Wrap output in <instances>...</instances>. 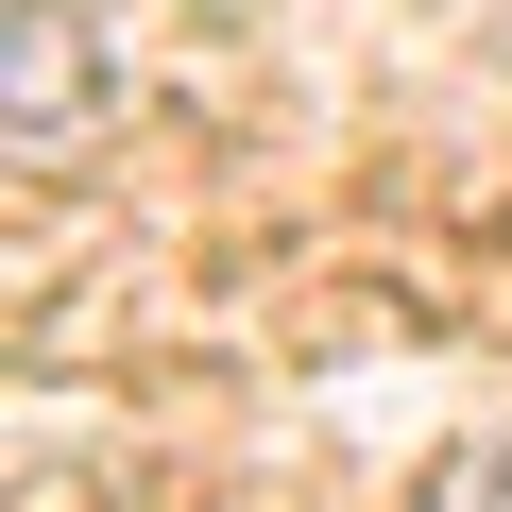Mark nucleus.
Listing matches in <instances>:
<instances>
[{"mask_svg": "<svg viewBox=\"0 0 512 512\" xmlns=\"http://www.w3.org/2000/svg\"><path fill=\"white\" fill-rule=\"evenodd\" d=\"M69 86H86L69 18H52V0H18V137H52V120H69Z\"/></svg>", "mask_w": 512, "mask_h": 512, "instance_id": "obj_1", "label": "nucleus"}]
</instances>
